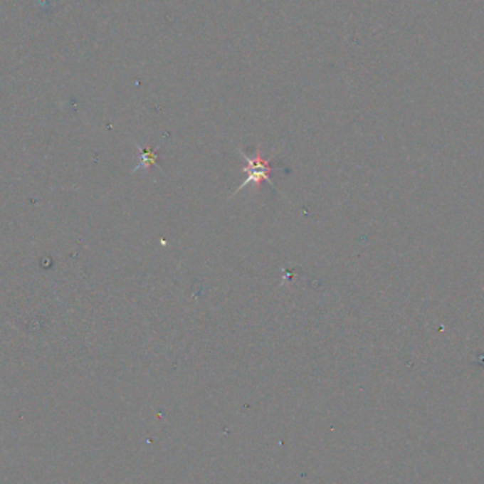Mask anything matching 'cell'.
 <instances>
[{
	"instance_id": "1",
	"label": "cell",
	"mask_w": 484,
	"mask_h": 484,
	"mask_svg": "<svg viewBox=\"0 0 484 484\" xmlns=\"http://www.w3.org/2000/svg\"><path fill=\"white\" fill-rule=\"evenodd\" d=\"M240 156H241L242 159L246 162V166L242 169V172L246 174V179L242 182L241 184H240V187L236 190L234 194L240 193L241 190H243L245 187H248L249 184H253L255 189L259 190V187H261V184H262L263 182H266V183H269L272 187H275V184H273L272 180H270V172H272L270 159H272V157L265 159V157L262 156V152H261L259 147H258V150H256V153H255L253 157L246 156V154L243 153L242 149H240Z\"/></svg>"
},
{
	"instance_id": "2",
	"label": "cell",
	"mask_w": 484,
	"mask_h": 484,
	"mask_svg": "<svg viewBox=\"0 0 484 484\" xmlns=\"http://www.w3.org/2000/svg\"><path fill=\"white\" fill-rule=\"evenodd\" d=\"M139 149V164L136 166V169L133 172H137L140 169H150L156 160H157V149H142L140 146H137Z\"/></svg>"
}]
</instances>
